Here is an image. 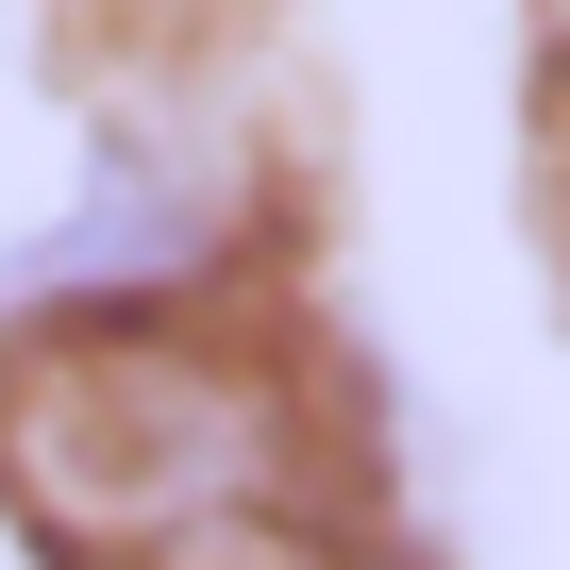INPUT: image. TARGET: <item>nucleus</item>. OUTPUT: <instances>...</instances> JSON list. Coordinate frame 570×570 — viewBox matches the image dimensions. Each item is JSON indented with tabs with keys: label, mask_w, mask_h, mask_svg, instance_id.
Instances as JSON below:
<instances>
[{
	"label": "nucleus",
	"mask_w": 570,
	"mask_h": 570,
	"mask_svg": "<svg viewBox=\"0 0 570 570\" xmlns=\"http://www.w3.org/2000/svg\"><path fill=\"white\" fill-rule=\"evenodd\" d=\"M235 218H252V168L218 135H118L85 168V202L18 252V285L35 303H185V285L235 252Z\"/></svg>",
	"instance_id": "f03ea898"
},
{
	"label": "nucleus",
	"mask_w": 570,
	"mask_h": 570,
	"mask_svg": "<svg viewBox=\"0 0 570 570\" xmlns=\"http://www.w3.org/2000/svg\"><path fill=\"white\" fill-rule=\"evenodd\" d=\"M553 135H570V0H553Z\"/></svg>",
	"instance_id": "7ed1b4c3"
},
{
	"label": "nucleus",
	"mask_w": 570,
	"mask_h": 570,
	"mask_svg": "<svg viewBox=\"0 0 570 570\" xmlns=\"http://www.w3.org/2000/svg\"><path fill=\"white\" fill-rule=\"evenodd\" d=\"M0 503L68 570H320L336 420L285 353L218 320L51 303L0 370Z\"/></svg>",
	"instance_id": "f257e3e1"
}]
</instances>
